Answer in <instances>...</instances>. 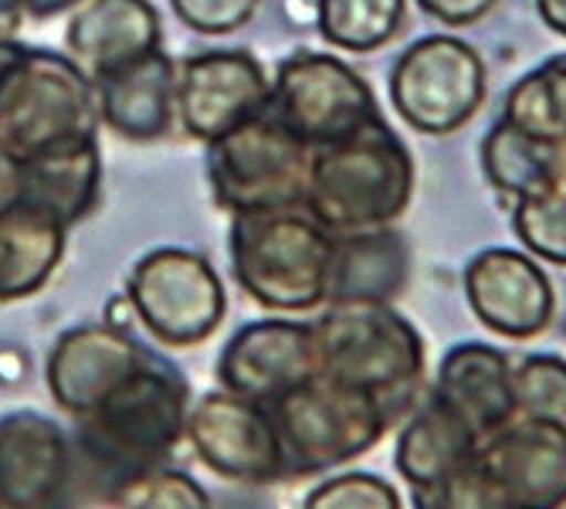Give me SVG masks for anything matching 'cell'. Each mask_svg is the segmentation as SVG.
Listing matches in <instances>:
<instances>
[{"label":"cell","instance_id":"6da1fadb","mask_svg":"<svg viewBox=\"0 0 566 509\" xmlns=\"http://www.w3.org/2000/svg\"><path fill=\"white\" fill-rule=\"evenodd\" d=\"M190 404L187 377L149 353L88 415L75 418L82 492L123 502L139 479L164 469L187 438Z\"/></svg>","mask_w":566,"mask_h":509},{"label":"cell","instance_id":"7a4b0ae2","mask_svg":"<svg viewBox=\"0 0 566 509\" xmlns=\"http://www.w3.org/2000/svg\"><path fill=\"white\" fill-rule=\"evenodd\" d=\"M415 194V160L403 139L374 120L359 133L319 146L302 208L333 235L390 228Z\"/></svg>","mask_w":566,"mask_h":509},{"label":"cell","instance_id":"3957f363","mask_svg":"<svg viewBox=\"0 0 566 509\" xmlns=\"http://www.w3.org/2000/svg\"><path fill=\"white\" fill-rule=\"evenodd\" d=\"M336 235L305 208L234 215L228 231L231 272L244 295L272 313H313L326 305Z\"/></svg>","mask_w":566,"mask_h":509},{"label":"cell","instance_id":"277c9868","mask_svg":"<svg viewBox=\"0 0 566 509\" xmlns=\"http://www.w3.org/2000/svg\"><path fill=\"white\" fill-rule=\"evenodd\" d=\"M319 374L380 397L400 418L424 377V340L390 302H333L313 323Z\"/></svg>","mask_w":566,"mask_h":509},{"label":"cell","instance_id":"5b68a950","mask_svg":"<svg viewBox=\"0 0 566 509\" xmlns=\"http://www.w3.org/2000/svg\"><path fill=\"white\" fill-rule=\"evenodd\" d=\"M269 412L282 445L285 479L323 476L356 463L359 455L380 445L397 422L380 397L323 374L272 401Z\"/></svg>","mask_w":566,"mask_h":509},{"label":"cell","instance_id":"8992f818","mask_svg":"<svg viewBox=\"0 0 566 509\" xmlns=\"http://www.w3.org/2000/svg\"><path fill=\"white\" fill-rule=\"evenodd\" d=\"M95 129V85L69 55L24 44L0 72V143L21 160Z\"/></svg>","mask_w":566,"mask_h":509},{"label":"cell","instance_id":"52a82bcc","mask_svg":"<svg viewBox=\"0 0 566 509\" xmlns=\"http://www.w3.org/2000/svg\"><path fill=\"white\" fill-rule=\"evenodd\" d=\"M313 146L302 143L269 110L208 146L214 204L234 215L302 208L313 174Z\"/></svg>","mask_w":566,"mask_h":509},{"label":"cell","instance_id":"ba28073f","mask_svg":"<svg viewBox=\"0 0 566 509\" xmlns=\"http://www.w3.org/2000/svg\"><path fill=\"white\" fill-rule=\"evenodd\" d=\"M126 299L136 323L164 346H197L211 340L228 313L218 269L190 248H153L133 266Z\"/></svg>","mask_w":566,"mask_h":509},{"label":"cell","instance_id":"9c48e42d","mask_svg":"<svg viewBox=\"0 0 566 509\" xmlns=\"http://www.w3.org/2000/svg\"><path fill=\"white\" fill-rule=\"evenodd\" d=\"M269 113L313 149L380 120L367 79L343 59L319 51H298L275 69Z\"/></svg>","mask_w":566,"mask_h":509},{"label":"cell","instance_id":"30bf717a","mask_svg":"<svg viewBox=\"0 0 566 509\" xmlns=\"http://www.w3.org/2000/svg\"><path fill=\"white\" fill-rule=\"evenodd\" d=\"M482 55L451 34H431L410 44L390 72L394 110L428 136L465 126L485 102Z\"/></svg>","mask_w":566,"mask_h":509},{"label":"cell","instance_id":"8fae6325","mask_svg":"<svg viewBox=\"0 0 566 509\" xmlns=\"http://www.w3.org/2000/svg\"><path fill=\"white\" fill-rule=\"evenodd\" d=\"M184 442L221 479L241 486L285 482L282 445L269 404L231 394L224 387L200 394L190 404Z\"/></svg>","mask_w":566,"mask_h":509},{"label":"cell","instance_id":"7c38bea8","mask_svg":"<svg viewBox=\"0 0 566 509\" xmlns=\"http://www.w3.org/2000/svg\"><path fill=\"white\" fill-rule=\"evenodd\" d=\"M82 496L72 435L41 412L0 418V509H75Z\"/></svg>","mask_w":566,"mask_h":509},{"label":"cell","instance_id":"4fadbf2b","mask_svg":"<svg viewBox=\"0 0 566 509\" xmlns=\"http://www.w3.org/2000/svg\"><path fill=\"white\" fill-rule=\"evenodd\" d=\"M272 79L248 51H203L177 69V120L197 143H214L269 110Z\"/></svg>","mask_w":566,"mask_h":509},{"label":"cell","instance_id":"5bb4252c","mask_svg":"<svg viewBox=\"0 0 566 509\" xmlns=\"http://www.w3.org/2000/svg\"><path fill=\"white\" fill-rule=\"evenodd\" d=\"M218 387L272 404L282 394L319 377V343L313 323L298 320H254L224 343L218 364Z\"/></svg>","mask_w":566,"mask_h":509},{"label":"cell","instance_id":"9a60e30c","mask_svg":"<svg viewBox=\"0 0 566 509\" xmlns=\"http://www.w3.org/2000/svg\"><path fill=\"white\" fill-rule=\"evenodd\" d=\"M153 350L113 323H85L65 330L48 353L44 384L69 418H82L119 387Z\"/></svg>","mask_w":566,"mask_h":509},{"label":"cell","instance_id":"2e32d148","mask_svg":"<svg viewBox=\"0 0 566 509\" xmlns=\"http://www.w3.org/2000/svg\"><path fill=\"white\" fill-rule=\"evenodd\" d=\"M465 299L482 326L505 340H533L553 323L556 295L543 266L526 251L489 248L465 269Z\"/></svg>","mask_w":566,"mask_h":509},{"label":"cell","instance_id":"e0dca14e","mask_svg":"<svg viewBox=\"0 0 566 509\" xmlns=\"http://www.w3.org/2000/svg\"><path fill=\"white\" fill-rule=\"evenodd\" d=\"M475 458L516 509L566 506V428L516 415L482 438Z\"/></svg>","mask_w":566,"mask_h":509},{"label":"cell","instance_id":"ac0fdd59","mask_svg":"<svg viewBox=\"0 0 566 509\" xmlns=\"http://www.w3.org/2000/svg\"><path fill=\"white\" fill-rule=\"evenodd\" d=\"M98 123L126 143H157L177 120V65L167 51H153L92 79Z\"/></svg>","mask_w":566,"mask_h":509},{"label":"cell","instance_id":"d6986e66","mask_svg":"<svg viewBox=\"0 0 566 509\" xmlns=\"http://www.w3.org/2000/svg\"><path fill=\"white\" fill-rule=\"evenodd\" d=\"M69 59L98 79L164 48V21L153 0H85L65 31Z\"/></svg>","mask_w":566,"mask_h":509},{"label":"cell","instance_id":"ffe728a7","mask_svg":"<svg viewBox=\"0 0 566 509\" xmlns=\"http://www.w3.org/2000/svg\"><path fill=\"white\" fill-rule=\"evenodd\" d=\"M434 397L465 422L479 438H489L516 418V391H512V361L489 343L451 346L434 374Z\"/></svg>","mask_w":566,"mask_h":509},{"label":"cell","instance_id":"44dd1931","mask_svg":"<svg viewBox=\"0 0 566 509\" xmlns=\"http://www.w3.org/2000/svg\"><path fill=\"white\" fill-rule=\"evenodd\" d=\"M102 190V149L95 136L65 139L24 157L21 204L55 218L62 228L85 221Z\"/></svg>","mask_w":566,"mask_h":509},{"label":"cell","instance_id":"7402d4cb","mask_svg":"<svg viewBox=\"0 0 566 509\" xmlns=\"http://www.w3.org/2000/svg\"><path fill=\"white\" fill-rule=\"evenodd\" d=\"M410 279V248L400 231L374 228L336 235L326 305L333 302H394Z\"/></svg>","mask_w":566,"mask_h":509},{"label":"cell","instance_id":"603a6c76","mask_svg":"<svg viewBox=\"0 0 566 509\" xmlns=\"http://www.w3.org/2000/svg\"><path fill=\"white\" fill-rule=\"evenodd\" d=\"M479 445L482 438L441 397L428 394L410 404V415L403 418L397 435L394 466L410 482V489L431 486L448 472L472 463Z\"/></svg>","mask_w":566,"mask_h":509},{"label":"cell","instance_id":"cb8c5ba5","mask_svg":"<svg viewBox=\"0 0 566 509\" xmlns=\"http://www.w3.org/2000/svg\"><path fill=\"white\" fill-rule=\"evenodd\" d=\"M65 235L55 218L28 204L0 215V302L41 292L65 259Z\"/></svg>","mask_w":566,"mask_h":509},{"label":"cell","instance_id":"d4e9b609","mask_svg":"<svg viewBox=\"0 0 566 509\" xmlns=\"http://www.w3.org/2000/svg\"><path fill=\"white\" fill-rule=\"evenodd\" d=\"M559 149L563 146L543 143V139L523 133L520 126H512L509 120H499L482 139L485 180L512 200L549 190V187L563 184Z\"/></svg>","mask_w":566,"mask_h":509},{"label":"cell","instance_id":"484cf974","mask_svg":"<svg viewBox=\"0 0 566 509\" xmlns=\"http://www.w3.org/2000/svg\"><path fill=\"white\" fill-rule=\"evenodd\" d=\"M407 0H316L319 34L353 55L384 48L403 28Z\"/></svg>","mask_w":566,"mask_h":509},{"label":"cell","instance_id":"4316f807","mask_svg":"<svg viewBox=\"0 0 566 509\" xmlns=\"http://www.w3.org/2000/svg\"><path fill=\"white\" fill-rule=\"evenodd\" d=\"M502 120L543 143L566 146V55L543 62L512 85Z\"/></svg>","mask_w":566,"mask_h":509},{"label":"cell","instance_id":"83f0119b","mask_svg":"<svg viewBox=\"0 0 566 509\" xmlns=\"http://www.w3.org/2000/svg\"><path fill=\"white\" fill-rule=\"evenodd\" d=\"M516 415L566 428V361L556 353H530L512 364Z\"/></svg>","mask_w":566,"mask_h":509},{"label":"cell","instance_id":"f1b7e54d","mask_svg":"<svg viewBox=\"0 0 566 509\" xmlns=\"http://www.w3.org/2000/svg\"><path fill=\"white\" fill-rule=\"evenodd\" d=\"M512 231L533 259L566 266V184L520 197L512 208Z\"/></svg>","mask_w":566,"mask_h":509},{"label":"cell","instance_id":"f546056e","mask_svg":"<svg viewBox=\"0 0 566 509\" xmlns=\"http://www.w3.org/2000/svg\"><path fill=\"white\" fill-rule=\"evenodd\" d=\"M410 506L415 509H516L502 492V486L479 466V458L461 469L448 472L431 486L410 489Z\"/></svg>","mask_w":566,"mask_h":509},{"label":"cell","instance_id":"4dcf8cb0","mask_svg":"<svg viewBox=\"0 0 566 509\" xmlns=\"http://www.w3.org/2000/svg\"><path fill=\"white\" fill-rule=\"evenodd\" d=\"M302 509H403L394 482L377 472H339L313 486L302 499Z\"/></svg>","mask_w":566,"mask_h":509},{"label":"cell","instance_id":"1f68e13d","mask_svg":"<svg viewBox=\"0 0 566 509\" xmlns=\"http://www.w3.org/2000/svg\"><path fill=\"white\" fill-rule=\"evenodd\" d=\"M123 506L126 509H218L211 492L203 489L190 472H180L170 466L139 479L123 496Z\"/></svg>","mask_w":566,"mask_h":509},{"label":"cell","instance_id":"d6a6232c","mask_svg":"<svg viewBox=\"0 0 566 509\" xmlns=\"http://www.w3.org/2000/svg\"><path fill=\"white\" fill-rule=\"evenodd\" d=\"M262 0H170L180 24L197 34H234L244 28Z\"/></svg>","mask_w":566,"mask_h":509},{"label":"cell","instance_id":"836d02e7","mask_svg":"<svg viewBox=\"0 0 566 509\" xmlns=\"http://www.w3.org/2000/svg\"><path fill=\"white\" fill-rule=\"evenodd\" d=\"M418 8L448 28H469L495 8V0H418Z\"/></svg>","mask_w":566,"mask_h":509},{"label":"cell","instance_id":"e575fe53","mask_svg":"<svg viewBox=\"0 0 566 509\" xmlns=\"http://www.w3.org/2000/svg\"><path fill=\"white\" fill-rule=\"evenodd\" d=\"M21 187H24V160L14 149H8L4 143H0V215L18 208Z\"/></svg>","mask_w":566,"mask_h":509},{"label":"cell","instance_id":"d590c367","mask_svg":"<svg viewBox=\"0 0 566 509\" xmlns=\"http://www.w3.org/2000/svg\"><path fill=\"white\" fill-rule=\"evenodd\" d=\"M24 18L28 14L21 8V0H0V41H18Z\"/></svg>","mask_w":566,"mask_h":509},{"label":"cell","instance_id":"8d00e7d4","mask_svg":"<svg viewBox=\"0 0 566 509\" xmlns=\"http://www.w3.org/2000/svg\"><path fill=\"white\" fill-rule=\"evenodd\" d=\"M82 4H85V0H21V8H24L28 18H55V14L75 11Z\"/></svg>","mask_w":566,"mask_h":509},{"label":"cell","instance_id":"74e56055","mask_svg":"<svg viewBox=\"0 0 566 509\" xmlns=\"http://www.w3.org/2000/svg\"><path fill=\"white\" fill-rule=\"evenodd\" d=\"M536 11L549 31L566 38V0H536Z\"/></svg>","mask_w":566,"mask_h":509},{"label":"cell","instance_id":"f35d334b","mask_svg":"<svg viewBox=\"0 0 566 509\" xmlns=\"http://www.w3.org/2000/svg\"><path fill=\"white\" fill-rule=\"evenodd\" d=\"M106 323H113V326H119V330H129V326L136 323L133 302L126 299V292H123V295H116V299L106 305Z\"/></svg>","mask_w":566,"mask_h":509},{"label":"cell","instance_id":"ab89813d","mask_svg":"<svg viewBox=\"0 0 566 509\" xmlns=\"http://www.w3.org/2000/svg\"><path fill=\"white\" fill-rule=\"evenodd\" d=\"M21 48H24L21 41H0V72H4L21 55Z\"/></svg>","mask_w":566,"mask_h":509},{"label":"cell","instance_id":"60d3db41","mask_svg":"<svg viewBox=\"0 0 566 509\" xmlns=\"http://www.w3.org/2000/svg\"><path fill=\"white\" fill-rule=\"evenodd\" d=\"M559 509H566V506H559Z\"/></svg>","mask_w":566,"mask_h":509}]
</instances>
